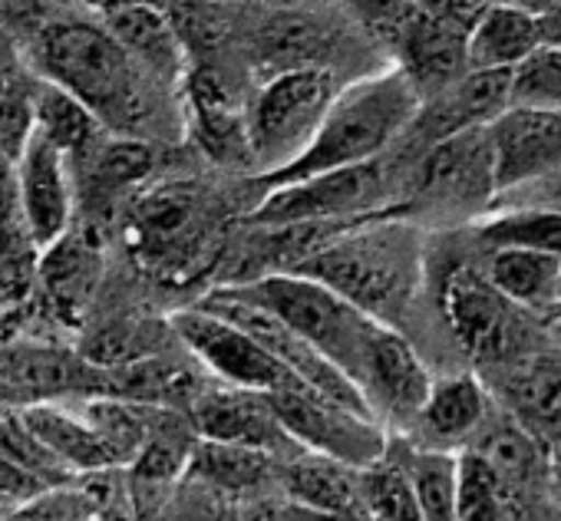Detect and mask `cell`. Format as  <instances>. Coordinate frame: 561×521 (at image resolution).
I'll return each instance as SVG.
<instances>
[{
  "label": "cell",
  "mask_w": 561,
  "mask_h": 521,
  "mask_svg": "<svg viewBox=\"0 0 561 521\" xmlns=\"http://www.w3.org/2000/svg\"><path fill=\"white\" fill-rule=\"evenodd\" d=\"M24 60L37 80L77 100L116 139H136L159 116L165 86L116 44L100 18H54L41 24Z\"/></svg>",
  "instance_id": "1"
},
{
  "label": "cell",
  "mask_w": 561,
  "mask_h": 521,
  "mask_svg": "<svg viewBox=\"0 0 561 521\" xmlns=\"http://www.w3.org/2000/svg\"><path fill=\"white\" fill-rule=\"evenodd\" d=\"M420 106L423 103L416 90L397 67L351 83L328 106L301 159H295L288 169L274 175H261L251 182L257 188L254 201L280 185H295L314 175L377 162L400 136L410 132V126L420 116Z\"/></svg>",
  "instance_id": "2"
},
{
  "label": "cell",
  "mask_w": 561,
  "mask_h": 521,
  "mask_svg": "<svg viewBox=\"0 0 561 521\" xmlns=\"http://www.w3.org/2000/svg\"><path fill=\"white\" fill-rule=\"evenodd\" d=\"M288 275L311 278L380 321L403 311L420 281V241L407 221L377 215L328 238Z\"/></svg>",
  "instance_id": "3"
},
{
  "label": "cell",
  "mask_w": 561,
  "mask_h": 521,
  "mask_svg": "<svg viewBox=\"0 0 561 521\" xmlns=\"http://www.w3.org/2000/svg\"><path fill=\"white\" fill-rule=\"evenodd\" d=\"M234 291L238 298L257 304L271 317H277L288 331H295L311 350H318L331 367H337L354 386L364 377L367 357L374 350L377 334L387 327L344 298H337L331 288L301 278V275H257L248 281L221 285Z\"/></svg>",
  "instance_id": "4"
},
{
  "label": "cell",
  "mask_w": 561,
  "mask_h": 521,
  "mask_svg": "<svg viewBox=\"0 0 561 521\" xmlns=\"http://www.w3.org/2000/svg\"><path fill=\"white\" fill-rule=\"evenodd\" d=\"M334 96L337 83L328 67L274 73L254 93L244 113V152L261 169L254 178L274 175L305 155Z\"/></svg>",
  "instance_id": "5"
},
{
  "label": "cell",
  "mask_w": 561,
  "mask_h": 521,
  "mask_svg": "<svg viewBox=\"0 0 561 521\" xmlns=\"http://www.w3.org/2000/svg\"><path fill=\"white\" fill-rule=\"evenodd\" d=\"M377 24L387 31V40L397 47V70L410 80L420 103L436 100L453 83H459L466 70V44L469 31L482 8H377Z\"/></svg>",
  "instance_id": "6"
},
{
  "label": "cell",
  "mask_w": 561,
  "mask_h": 521,
  "mask_svg": "<svg viewBox=\"0 0 561 521\" xmlns=\"http://www.w3.org/2000/svg\"><path fill=\"white\" fill-rule=\"evenodd\" d=\"M387 185L390 175L380 159L367 165L314 175L295 185L264 192L251 208V221L267 231L301 228V224H357L387 215L380 211L387 198Z\"/></svg>",
  "instance_id": "7"
},
{
  "label": "cell",
  "mask_w": 561,
  "mask_h": 521,
  "mask_svg": "<svg viewBox=\"0 0 561 521\" xmlns=\"http://www.w3.org/2000/svg\"><path fill=\"white\" fill-rule=\"evenodd\" d=\"M195 308H202V311L221 317L225 324H231L234 331L248 334V337H251L277 367H285V373L295 377L308 393L324 396V400H331V403H337V406H344V409H351V413H357V416L374 419L370 409H367V403H364V396H360V390H357L337 367H331V363H328L318 350H311L295 331H288L285 324H280L277 317H271L267 311H261L257 304L238 298V294L228 291V288H215V291H208ZM374 422H377V419H374Z\"/></svg>",
  "instance_id": "8"
},
{
  "label": "cell",
  "mask_w": 561,
  "mask_h": 521,
  "mask_svg": "<svg viewBox=\"0 0 561 521\" xmlns=\"http://www.w3.org/2000/svg\"><path fill=\"white\" fill-rule=\"evenodd\" d=\"M267 406L301 452L334 459L357 472L377 465L387 455L380 422L357 416L324 396L308 390H280L267 396Z\"/></svg>",
  "instance_id": "9"
},
{
  "label": "cell",
  "mask_w": 561,
  "mask_h": 521,
  "mask_svg": "<svg viewBox=\"0 0 561 521\" xmlns=\"http://www.w3.org/2000/svg\"><path fill=\"white\" fill-rule=\"evenodd\" d=\"M169 331L195 357V363L228 390H244V393H261V396H271L280 390H305L248 334L234 331L231 324H225L221 317L202 308L175 311L169 317Z\"/></svg>",
  "instance_id": "10"
},
{
  "label": "cell",
  "mask_w": 561,
  "mask_h": 521,
  "mask_svg": "<svg viewBox=\"0 0 561 521\" xmlns=\"http://www.w3.org/2000/svg\"><path fill=\"white\" fill-rule=\"evenodd\" d=\"M110 377L70 354L67 347L44 340H0V393L14 409L34 403H54L70 393L106 396Z\"/></svg>",
  "instance_id": "11"
},
{
  "label": "cell",
  "mask_w": 561,
  "mask_h": 521,
  "mask_svg": "<svg viewBox=\"0 0 561 521\" xmlns=\"http://www.w3.org/2000/svg\"><path fill=\"white\" fill-rule=\"evenodd\" d=\"M18 198L24 208L27 231L37 251H50L67 231L73 218V169L70 159L37 129L24 142L14 159Z\"/></svg>",
  "instance_id": "12"
},
{
  "label": "cell",
  "mask_w": 561,
  "mask_h": 521,
  "mask_svg": "<svg viewBox=\"0 0 561 521\" xmlns=\"http://www.w3.org/2000/svg\"><path fill=\"white\" fill-rule=\"evenodd\" d=\"M192 422L205 442L218 445H238L261 452L274 462H288L285 455L298 445L280 429L277 416L267 406V396L261 393H244V390H228L215 386L205 390L192 403Z\"/></svg>",
  "instance_id": "13"
},
{
  "label": "cell",
  "mask_w": 561,
  "mask_h": 521,
  "mask_svg": "<svg viewBox=\"0 0 561 521\" xmlns=\"http://www.w3.org/2000/svg\"><path fill=\"white\" fill-rule=\"evenodd\" d=\"M495 192L528 185L561 169V109H508L489 129Z\"/></svg>",
  "instance_id": "14"
},
{
  "label": "cell",
  "mask_w": 561,
  "mask_h": 521,
  "mask_svg": "<svg viewBox=\"0 0 561 521\" xmlns=\"http://www.w3.org/2000/svg\"><path fill=\"white\" fill-rule=\"evenodd\" d=\"M443 308L456 337L476 360L502 363L515 350L518 334L508 301L476 268H456L446 278Z\"/></svg>",
  "instance_id": "15"
},
{
  "label": "cell",
  "mask_w": 561,
  "mask_h": 521,
  "mask_svg": "<svg viewBox=\"0 0 561 521\" xmlns=\"http://www.w3.org/2000/svg\"><path fill=\"white\" fill-rule=\"evenodd\" d=\"M489 129V126H485ZM485 129H469L426 149L416 165V198L426 205H466L495 192L492 146Z\"/></svg>",
  "instance_id": "16"
},
{
  "label": "cell",
  "mask_w": 561,
  "mask_h": 521,
  "mask_svg": "<svg viewBox=\"0 0 561 521\" xmlns=\"http://www.w3.org/2000/svg\"><path fill=\"white\" fill-rule=\"evenodd\" d=\"M357 390L377 422L380 419L416 422L433 390V380L423 360L416 357V350L393 327H383L374 340V350L367 357Z\"/></svg>",
  "instance_id": "17"
},
{
  "label": "cell",
  "mask_w": 561,
  "mask_h": 521,
  "mask_svg": "<svg viewBox=\"0 0 561 521\" xmlns=\"http://www.w3.org/2000/svg\"><path fill=\"white\" fill-rule=\"evenodd\" d=\"M512 106V73H466L446 93L420 106V116L410 129H416L430 146L453 139L469 129L492 126Z\"/></svg>",
  "instance_id": "18"
},
{
  "label": "cell",
  "mask_w": 561,
  "mask_h": 521,
  "mask_svg": "<svg viewBox=\"0 0 561 521\" xmlns=\"http://www.w3.org/2000/svg\"><path fill=\"white\" fill-rule=\"evenodd\" d=\"M100 24L116 37V44L165 90L185 77V47L175 24L149 4H110Z\"/></svg>",
  "instance_id": "19"
},
{
  "label": "cell",
  "mask_w": 561,
  "mask_h": 521,
  "mask_svg": "<svg viewBox=\"0 0 561 521\" xmlns=\"http://www.w3.org/2000/svg\"><path fill=\"white\" fill-rule=\"evenodd\" d=\"M202 231V201L185 185H165L139 195L133 205L129 238L136 251L152 260H169L172 254H182V247H198Z\"/></svg>",
  "instance_id": "20"
},
{
  "label": "cell",
  "mask_w": 561,
  "mask_h": 521,
  "mask_svg": "<svg viewBox=\"0 0 561 521\" xmlns=\"http://www.w3.org/2000/svg\"><path fill=\"white\" fill-rule=\"evenodd\" d=\"M502 396L508 416L541 445L561 449V360L531 357L505 370Z\"/></svg>",
  "instance_id": "21"
},
{
  "label": "cell",
  "mask_w": 561,
  "mask_h": 521,
  "mask_svg": "<svg viewBox=\"0 0 561 521\" xmlns=\"http://www.w3.org/2000/svg\"><path fill=\"white\" fill-rule=\"evenodd\" d=\"M545 44V24L528 8L495 4L482 8L466 44L469 73H499L515 70Z\"/></svg>",
  "instance_id": "22"
},
{
  "label": "cell",
  "mask_w": 561,
  "mask_h": 521,
  "mask_svg": "<svg viewBox=\"0 0 561 521\" xmlns=\"http://www.w3.org/2000/svg\"><path fill=\"white\" fill-rule=\"evenodd\" d=\"M288 491L295 501L311 514L328 518H367L360 498V472L347 468L334 459L301 452L288 462L285 475Z\"/></svg>",
  "instance_id": "23"
},
{
  "label": "cell",
  "mask_w": 561,
  "mask_h": 521,
  "mask_svg": "<svg viewBox=\"0 0 561 521\" xmlns=\"http://www.w3.org/2000/svg\"><path fill=\"white\" fill-rule=\"evenodd\" d=\"M18 416L47 445V452L57 455L77 478L116 465L103 439L90 429V422L80 413H70L57 403H34L18 409Z\"/></svg>",
  "instance_id": "24"
},
{
  "label": "cell",
  "mask_w": 561,
  "mask_h": 521,
  "mask_svg": "<svg viewBox=\"0 0 561 521\" xmlns=\"http://www.w3.org/2000/svg\"><path fill=\"white\" fill-rule=\"evenodd\" d=\"M37 265L41 251L24 221L14 162L0 155V298L27 294L37 278Z\"/></svg>",
  "instance_id": "25"
},
{
  "label": "cell",
  "mask_w": 561,
  "mask_h": 521,
  "mask_svg": "<svg viewBox=\"0 0 561 521\" xmlns=\"http://www.w3.org/2000/svg\"><path fill=\"white\" fill-rule=\"evenodd\" d=\"M479 436H482L479 445L469 452H476L492 468V475L499 478L508 498L531 488L545 472V449L512 416H499V419L485 416Z\"/></svg>",
  "instance_id": "26"
},
{
  "label": "cell",
  "mask_w": 561,
  "mask_h": 521,
  "mask_svg": "<svg viewBox=\"0 0 561 521\" xmlns=\"http://www.w3.org/2000/svg\"><path fill=\"white\" fill-rule=\"evenodd\" d=\"M485 281L522 308L561 304V260L531 251H492Z\"/></svg>",
  "instance_id": "27"
},
{
  "label": "cell",
  "mask_w": 561,
  "mask_h": 521,
  "mask_svg": "<svg viewBox=\"0 0 561 521\" xmlns=\"http://www.w3.org/2000/svg\"><path fill=\"white\" fill-rule=\"evenodd\" d=\"M485 416H489V400L482 383L462 373L433 383L416 416V426L436 442H459L466 436H476Z\"/></svg>",
  "instance_id": "28"
},
{
  "label": "cell",
  "mask_w": 561,
  "mask_h": 521,
  "mask_svg": "<svg viewBox=\"0 0 561 521\" xmlns=\"http://www.w3.org/2000/svg\"><path fill=\"white\" fill-rule=\"evenodd\" d=\"M83 172L90 198L110 201L149 178L152 149L139 139H103L90 155H83Z\"/></svg>",
  "instance_id": "29"
},
{
  "label": "cell",
  "mask_w": 561,
  "mask_h": 521,
  "mask_svg": "<svg viewBox=\"0 0 561 521\" xmlns=\"http://www.w3.org/2000/svg\"><path fill=\"white\" fill-rule=\"evenodd\" d=\"M423 521H456L459 455L446 449H410L400 455Z\"/></svg>",
  "instance_id": "30"
},
{
  "label": "cell",
  "mask_w": 561,
  "mask_h": 521,
  "mask_svg": "<svg viewBox=\"0 0 561 521\" xmlns=\"http://www.w3.org/2000/svg\"><path fill=\"white\" fill-rule=\"evenodd\" d=\"M492 251H531L561 260V215L541 208H508L479 224Z\"/></svg>",
  "instance_id": "31"
},
{
  "label": "cell",
  "mask_w": 561,
  "mask_h": 521,
  "mask_svg": "<svg viewBox=\"0 0 561 521\" xmlns=\"http://www.w3.org/2000/svg\"><path fill=\"white\" fill-rule=\"evenodd\" d=\"M0 459L8 465L21 468L24 475H31L37 485L44 488H70L77 482V475L47 452V445L21 422L18 409L11 413H0Z\"/></svg>",
  "instance_id": "32"
},
{
  "label": "cell",
  "mask_w": 561,
  "mask_h": 521,
  "mask_svg": "<svg viewBox=\"0 0 561 521\" xmlns=\"http://www.w3.org/2000/svg\"><path fill=\"white\" fill-rule=\"evenodd\" d=\"M360 498L367 521H423L410 478L390 452L377 465L360 468Z\"/></svg>",
  "instance_id": "33"
},
{
  "label": "cell",
  "mask_w": 561,
  "mask_h": 521,
  "mask_svg": "<svg viewBox=\"0 0 561 521\" xmlns=\"http://www.w3.org/2000/svg\"><path fill=\"white\" fill-rule=\"evenodd\" d=\"M456 521H515L512 498L476 452L459 455Z\"/></svg>",
  "instance_id": "34"
},
{
  "label": "cell",
  "mask_w": 561,
  "mask_h": 521,
  "mask_svg": "<svg viewBox=\"0 0 561 521\" xmlns=\"http://www.w3.org/2000/svg\"><path fill=\"white\" fill-rule=\"evenodd\" d=\"M558 113L561 109V44H541L525 63L512 70V106Z\"/></svg>",
  "instance_id": "35"
},
{
  "label": "cell",
  "mask_w": 561,
  "mask_h": 521,
  "mask_svg": "<svg viewBox=\"0 0 561 521\" xmlns=\"http://www.w3.org/2000/svg\"><path fill=\"white\" fill-rule=\"evenodd\" d=\"M271 462L274 459L261 452L218 445V442H202L188 459L198 478H205L208 485H221V488H254L264 475H271Z\"/></svg>",
  "instance_id": "36"
},
{
  "label": "cell",
  "mask_w": 561,
  "mask_h": 521,
  "mask_svg": "<svg viewBox=\"0 0 561 521\" xmlns=\"http://www.w3.org/2000/svg\"><path fill=\"white\" fill-rule=\"evenodd\" d=\"M37 278L47 281L50 294L60 301H80L93 285V247L64 234L50 251L41 254Z\"/></svg>",
  "instance_id": "37"
},
{
  "label": "cell",
  "mask_w": 561,
  "mask_h": 521,
  "mask_svg": "<svg viewBox=\"0 0 561 521\" xmlns=\"http://www.w3.org/2000/svg\"><path fill=\"white\" fill-rule=\"evenodd\" d=\"M90 514H93L90 498L83 491H73L70 485V488H54V491L31 498L27 505L14 508L0 521H87Z\"/></svg>",
  "instance_id": "38"
},
{
  "label": "cell",
  "mask_w": 561,
  "mask_h": 521,
  "mask_svg": "<svg viewBox=\"0 0 561 521\" xmlns=\"http://www.w3.org/2000/svg\"><path fill=\"white\" fill-rule=\"evenodd\" d=\"M518 192L525 195L522 208H541V211L561 215V169L545 178H535L528 185H518Z\"/></svg>",
  "instance_id": "39"
},
{
  "label": "cell",
  "mask_w": 561,
  "mask_h": 521,
  "mask_svg": "<svg viewBox=\"0 0 561 521\" xmlns=\"http://www.w3.org/2000/svg\"><path fill=\"white\" fill-rule=\"evenodd\" d=\"M87 521H119V518H110V514H90Z\"/></svg>",
  "instance_id": "40"
},
{
  "label": "cell",
  "mask_w": 561,
  "mask_h": 521,
  "mask_svg": "<svg viewBox=\"0 0 561 521\" xmlns=\"http://www.w3.org/2000/svg\"><path fill=\"white\" fill-rule=\"evenodd\" d=\"M545 521H561V511H554V514H548Z\"/></svg>",
  "instance_id": "41"
}]
</instances>
